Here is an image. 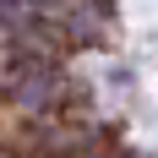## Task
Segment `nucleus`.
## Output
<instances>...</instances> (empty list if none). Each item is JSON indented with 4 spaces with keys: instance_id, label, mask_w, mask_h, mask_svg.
<instances>
[{
    "instance_id": "nucleus-1",
    "label": "nucleus",
    "mask_w": 158,
    "mask_h": 158,
    "mask_svg": "<svg viewBox=\"0 0 158 158\" xmlns=\"http://www.w3.org/2000/svg\"><path fill=\"white\" fill-rule=\"evenodd\" d=\"M44 0H0V22H27Z\"/></svg>"
}]
</instances>
